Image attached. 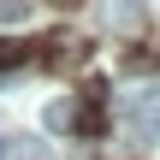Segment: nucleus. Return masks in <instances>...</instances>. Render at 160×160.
<instances>
[{
    "instance_id": "f257e3e1",
    "label": "nucleus",
    "mask_w": 160,
    "mask_h": 160,
    "mask_svg": "<svg viewBox=\"0 0 160 160\" xmlns=\"http://www.w3.org/2000/svg\"><path fill=\"white\" fill-rule=\"evenodd\" d=\"M119 125H125L131 148L160 142V83H142L137 95H125V101H119Z\"/></svg>"
},
{
    "instance_id": "f03ea898",
    "label": "nucleus",
    "mask_w": 160,
    "mask_h": 160,
    "mask_svg": "<svg viewBox=\"0 0 160 160\" xmlns=\"http://www.w3.org/2000/svg\"><path fill=\"white\" fill-rule=\"evenodd\" d=\"M83 59H89V42L71 36V30H59V36L42 42V65H48V71H77Z\"/></svg>"
},
{
    "instance_id": "7ed1b4c3",
    "label": "nucleus",
    "mask_w": 160,
    "mask_h": 160,
    "mask_svg": "<svg viewBox=\"0 0 160 160\" xmlns=\"http://www.w3.org/2000/svg\"><path fill=\"white\" fill-rule=\"evenodd\" d=\"M142 12H148V0H101L107 30H119V36H131V30L142 24Z\"/></svg>"
},
{
    "instance_id": "20e7f679",
    "label": "nucleus",
    "mask_w": 160,
    "mask_h": 160,
    "mask_svg": "<svg viewBox=\"0 0 160 160\" xmlns=\"http://www.w3.org/2000/svg\"><path fill=\"white\" fill-rule=\"evenodd\" d=\"M125 71L131 77H160V48H131L125 53Z\"/></svg>"
},
{
    "instance_id": "39448f33",
    "label": "nucleus",
    "mask_w": 160,
    "mask_h": 160,
    "mask_svg": "<svg viewBox=\"0 0 160 160\" xmlns=\"http://www.w3.org/2000/svg\"><path fill=\"white\" fill-rule=\"evenodd\" d=\"M42 125H48V131H71V125H77V101H65V95H59V101H48Z\"/></svg>"
},
{
    "instance_id": "423d86ee",
    "label": "nucleus",
    "mask_w": 160,
    "mask_h": 160,
    "mask_svg": "<svg viewBox=\"0 0 160 160\" xmlns=\"http://www.w3.org/2000/svg\"><path fill=\"white\" fill-rule=\"evenodd\" d=\"M36 18V0H0V30H18Z\"/></svg>"
},
{
    "instance_id": "0eeeda50",
    "label": "nucleus",
    "mask_w": 160,
    "mask_h": 160,
    "mask_svg": "<svg viewBox=\"0 0 160 160\" xmlns=\"http://www.w3.org/2000/svg\"><path fill=\"white\" fill-rule=\"evenodd\" d=\"M12 160H53V148H48L42 137H18V142H12Z\"/></svg>"
},
{
    "instance_id": "6e6552de",
    "label": "nucleus",
    "mask_w": 160,
    "mask_h": 160,
    "mask_svg": "<svg viewBox=\"0 0 160 160\" xmlns=\"http://www.w3.org/2000/svg\"><path fill=\"white\" fill-rule=\"evenodd\" d=\"M24 53H30V48H24V42H0V65H18V59H24Z\"/></svg>"
},
{
    "instance_id": "1a4fd4ad",
    "label": "nucleus",
    "mask_w": 160,
    "mask_h": 160,
    "mask_svg": "<svg viewBox=\"0 0 160 160\" xmlns=\"http://www.w3.org/2000/svg\"><path fill=\"white\" fill-rule=\"evenodd\" d=\"M53 6H77V0H53Z\"/></svg>"
},
{
    "instance_id": "9d476101",
    "label": "nucleus",
    "mask_w": 160,
    "mask_h": 160,
    "mask_svg": "<svg viewBox=\"0 0 160 160\" xmlns=\"http://www.w3.org/2000/svg\"><path fill=\"white\" fill-rule=\"evenodd\" d=\"M0 154H6V148H0Z\"/></svg>"
}]
</instances>
